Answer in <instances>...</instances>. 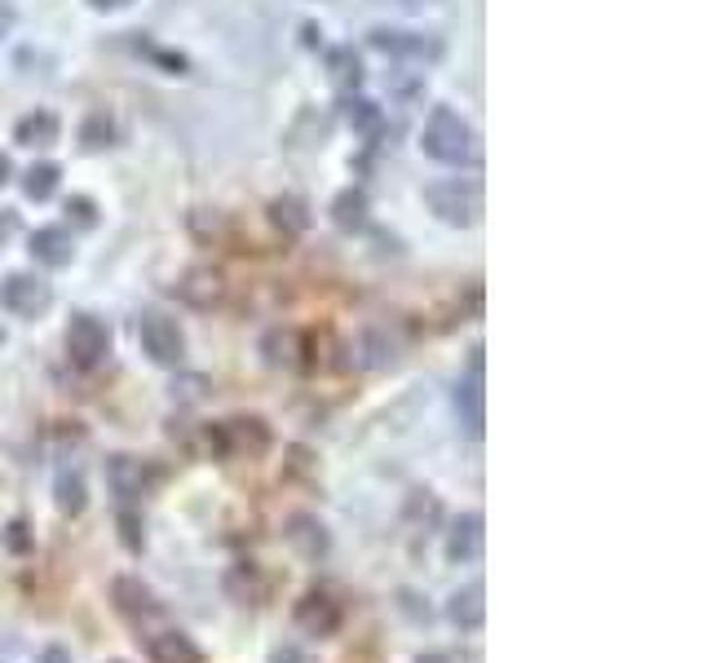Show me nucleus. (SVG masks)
<instances>
[{
    "label": "nucleus",
    "instance_id": "obj_28",
    "mask_svg": "<svg viewBox=\"0 0 707 663\" xmlns=\"http://www.w3.org/2000/svg\"><path fill=\"white\" fill-rule=\"evenodd\" d=\"M66 208H75V213H80V222H84V226H93V204H89V200H71Z\"/></svg>",
    "mask_w": 707,
    "mask_h": 663
},
{
    "label": "nucleus",
    "instance_id": "obj_10",
    "mask_svg": "<svg viewBox=\"0 0 707 663\" xmlns=\"http://www.w3.org/2000/svg\"><path fill=\"white\" fill-rule=\"evenodd\" d=\"M482 513H460L447 531V562H478L482 558Z\"/></svg>",
    "mask_w": 707,
    "mask_h": 663
},
{
    "label": "nucleus",
    "instance_id": "obj_31",
    "mask_svg": "<svg viewBox=\"0 0 707 663\" xmlns=\"http://www.w3.org/2000/svg\"><path fill=\"white\" fill-rule=\"evenodd\" d=\"M4 182H9V160L0 155V186H4Z\"/></svg>",
    "mask_w": 707,
    "mask_h": 663
},
{
    "label": "nucleus",
    "instance_id": "obj_12",
    "mask_svg": "<svg viewBox=\"0 0 707 663\" xmlns=\"http://www.w3.org/2000/svg\"><path fill=\"white\" fill-rule=\"evenodd\" d=\"M288 544L301 553V558H310V562H319L324 553H328V531H324V522L319 518H310V513H297V518H288Z\"/></svg>",
    "mask_w": 707,
    "mask_h": 663
},
{
    "label": "nucleus",
    "instance_id": "obj_32",
    "mask_svg": "<svg viewBox=\"0 0 707 663\" xmlns=\"http://www.w3.org/2000/svg\"><path fill=\"white\" fill-rule=\"evenodd\" d=\"M402 4H411V9H424V4H433V0H402Z\"/></svg>",
    "mask_w": 707,
    "mask_h": 663
},
{
    "label": "nucleus",
    "instance_id": "obj_26",
    "mask_svg": "<svg viewBox=\"0 0 707 663\" xmlns=\"http://www.w3.org/2000/svg\"><path fill=\"white\" fill-rule=\"evenodd\" d=\"M40 663H75V660H71L66 646H44V651H40Z\"/></svg>",
    "mask_w": 707,
    "mask_h": 663
},
{
    "label": "nucleus",
    "instance_id": "obj_21",
    "mask_svg": "<svg viewBox=\"0 0 707 663\" xmlns=\"http://www.w3.org/2000/svg\"><path fill=\"white\" fill-rule=\"evenodd\" d=\"M346 124H350L354 133H362V137H380L385 115H380V106H376V102H367V98H350V102H346Z\"/></svg>",
    "mask_w": 707,
    "mask_h": 663
},
{
    "label": "nucleus",
    "instance_id": "obj_6",
    "mask_svg": "<svg viewBox=\"0 0 707 663\" xmlns=\"http://www.w3.org/2000/svg\"><path fill=\"white\" fill-rule=\"evenodd\" d=\"M111 598H115V611L124 615V620H133V624H151V620H164V606H160V598L137 580V575H120L115 584H111Z\"/></svg>",
    "mask_w": 707,
    "mask_h": 663
},
{
    "label": "nucleus",
    "instance_id": "obj_17",
    "mask_svg": "<svg viewBox=\"0 0 707 663\" xmlns=\"http://www.w3.org/2000/svg\"><path fill=\"white\" fill-rule=\"evenodd\" d=\"M58 129H62L58 115L40 106V111H31V115H22V120L13 124V142H18V146H53V142H58Z\"/></svg>",
    "mask_w": 707,
    "mask_h": 663
},
{
    "label": "nucleus",
    "instance_id": "obj_22",
    "mask_svg": "<svg viewBox=\"0 0 707 663\" xmlns=\"http://www.w3.org/2000/svg\"><path fill=\"white\" fill-rule=\"evenodd\" d=\"M270 217H275V226H284L288 235H301V231L310 226V208H306V200H301V195H284V200H275V204H270Z\"/></svg>",
    "mask_w": 707,
    "mask_h": 663
},
{
    "label": "nucleus",
    "instance_id": "obj_7",
    "mask_svg": "<svg viewBox=\"0 0 707 663\" xmlns=\"http://www.w3.org/2000/svg\"><path fill=\"white\" fill-rule=\"evenodd\" d=\"M367 44L380 49V53H389V58H416V62H429V58L442 53V44H438L433 35H420V31H393V27H376V31L367 35Z\"/></svg>",
    "mask_w": 707,
    "mask_h": 663
},
{
    "label": "nucleus",
    "instance_id": "obj_2",
    "mask_svg": "<svg viewBox=\"0 0 707 663\" xmlns=\"http://www.w3.org/2000/svg\"><path fill=\"white\" fill-rule=\"evenodd\" d=\"M424 204H429V213H433L438 222H447V226H455V231L473 226V222H478V213H482V195H478V186H473V182H460V177L424 186Z\"/></svg>",
    "mask_w": 707,
    "mask_h": 663
},
{
    "label": "nucleus",
    "instance_id": "obj_16",
    "mask_svg": "<svg viewBox=\"0 0 707 663\" xmlns=\"http://www.w3.org/2000/svg\"><path fill=\"white\" fill-rule=\"evenodd\" d=\"M222 293H226V288H222V275H217V271H186L182 284H177V297L191 302V306H199V310L217 306Z\"/></svg>",
    "mask_w": 707,
    "mask_h": 663
},
{
    "label": "nucleus",
    "instance_id": "obj_3",
    "mask_svg": "<svg viewBox=\"0 0 707 663\" xmlns=\"http://www.w3.org/2000/svg\"><path fill=\"white\" fill-rule=\"evenodd\" d=\"M111 349V328L98 315H71L66 324V358L80 371H93Z\"/></svg>",
    "mask_w": 707,
    "mask_h": 663
},
{
    "label": "nucleus",
    "instance_id": "obj_20",
    "mask_svg": "<svg viewBox=\"0 0 707 663\" xmlns=\"http://www.w3.org/2000/svg\"><path fill=\"white\" fill-rule=\"evenodd\" d=\"M332 222H337V231H362L367 226V195L362 191H341L337 200H332Z\"/></svg>",
    "mask_w": 707,
    "mask_h": 663
},
{
    "label": "nucleus",
    "instance_id": "obj_29",
    "mask_svg": "<svg viewBox=\"0 0 707 663\" xmlns=\"http://www.w3.org/2000/svg\"><path fill=\"white\" fill-rule=\"evenodd\" d=\"M93 9H120V4H129V0H89Z\"/></svg>",
    "mask_w": 707,
    "mask_h": 663
},
{
    "label": "nucleus",
    "instance_id": "obj_13",
    "mask_svg": "<svg viewBox=\"0 0 707 663\" xmlns=\"http://www.w3.org/2000/svg\"><path fill=\"white\" fill-rule=\"evenodd\" d=\"M146 655H151V663H204L199 646H195L186 633H177V629L155 633V638L146 642Z\"/></svg>",
    "mask_w": 707,
    "mask_h": 663
},
{
    "label": "nucleus",
    "instance_id": "obj_5",
    "mask_svg": "<svg viewBox=\"0 0 707 663\" xmlns=\"http://www.w3.org/2000/svg\"><path fill=\"white\" fill-rule=\"evenodd\" d=\"M137 340H142V354L160 367H177L186 358V336L177 328V319H168V315H142Z\"/></svg>",
    "mask_w": 707,
    "mask_h": 663
},
{
    "label": "nucleus",
    "instance_id": "obj_15",
    "mask_svg": "<svg viewBox=\"0 0 707 663\" xmlns=\"http://www.w3.org/2000/svg\"><path fill=\"white\" fill-rule=\"evenodd\" d=\"M486 589L482 584H469V589H460L451 602H447V620L455 624V629H464V633H473V629H482V620H486Z\"/></svg>",
    "mask_w": 707,
    "mask_h": 663
},
{
    "label": "nucleus",
    "instance_id": "obj_27",
    "mask_svg": "<svg viewBox=\"0 0 707 663\" xmlns=\"http://www.w3.org/2000/svg\"><path fill=\"white\" fill-rule=\"evenodd\" d=\"M270 663H310V660H306L297 646H279V651L270 655Z\"/></svg>",
    "mask_w": 707,
    "mask_h": 663
},
{
    "label": "nucleus",
    "instance_id": "obj_24",
    "mask_svg": "<svg viewBox=\"0 0 707 663\" xmlns=\"http://www.w3.org/2000/svg\"><path fill=\"white\" fill-rule=\"evenodd\" d=\"M106 142H111V120H106V115H93V120L84 124V146L98 151V146H106Z\"/></svg>",
    "mask_w": 707,
    "mask_h": 663
},
{
    "label": "nucleus",
    "instance_id": "obj_1",
    "mask_svg": "<svg viewBox=\"0 0 707 663\" xmlns=\"http://www.w3.org/2000/svg\"><path fill=\"white\" fill-rule=\"evenodd\" d=\"M420 151L438 164H464L473 155V129L460 111L451 106H433L424 129H420Z\"/></svg>",
    "mask_w": 707,
    "mask_h": 663
},
{
    "label": "nucleus",
    "instance_id": "obj_19",
    "mask_svg": "<svg viewBox=\"0 0 707 663\" xmlns=\"http://www.w3.org/2000/svg\"><path fill=\"white\" fill-rule=\"evenodd\" d=\"M58 177H62V169H58L53 160H40V164H31V169L22 173V195L35 200V204H44V200L58 191Z\"/></svg>",
    "mask_w": 707,
    "mask_h": 663
},
{
    "label": "nucleus",
    "instance_id": "obj_8",
    "mask_svg": "<svg viewBox=\"0 0 707 663\" xmlns=\"http://www.w3.org/2000/svg\"><path fill=\"white\" fill-rule=\"evenodd\" d=\"M482 349H473V358H469V371H464V380L455 385V407H460V420H464V429L473 434V438H482V425H486V416H482Z\"/></svg>",
    "mask_w": 707,
    "mask_h": 663
},
{
    "label": "nucleus",
    "instance_id": "obj_4",
    "mask_svg": "<svg viewBox=\"0 0 707 663\" xmlns=\"http://www.w3.org/2000/svg\"><path fill=\"white\" fill-rule=\"evenodd\" d=\"M0 306L18 319H35L53 306V288L40 279V275H27V271H13L0 279Z\"/></svg>",
    "mask_w": 707,
    "mask_h": 663
},
{
    "label": "nucleus",
    "instance_id": "obj_14",
    "mask_svg": "<svg viewBox=\"0 0 707 663\" xmlns=\"http://www.w3.org/2000/svg\"><path fill=\"white\" fill-rule=\"evenodd\" d=\"M106 478H111V487H115V496H120L124 504L137 500V496H146V465L133 460V456H111Z\"/></svg>",
    "mask_w": 707,
    "mask_h": 663
},
{
    "label": "nucleus",
    "instance_id": "obj_11",
    "mask_svg": "<svg viewBox=\"0 0 707 663\" xmlns=\"http://www.w3.org/2000/svg\"><path fill=\"white\" fill-rule=\"evenodd\" d=\"M71 235L62 231V226H40L35 235H31V257L40 262V266H49V271H62V266H71Z\"/></svg>",
    "mask_w": 707,
    "mask_h": 663
},
{
    "label": "nucleus",
    "instance_id": "obj_30",
    "mask_svg": "<svg viewBox=\"0 0 707 663\" xmlns=\"http://www.w3.org/2000/svg\"><path fill=\"white\" fill-rule=\"evenodd\" d=\"M416 663H447V655H438V651H429V655H420Z\"/></svg>",
    "mask_w": 707,
    "mask_h": 663
},
{
    "label": "nucleus",
    "instance_id": "obj_18",
    "mask_svg": "<svg viewBox=\"0 0 707 663\" xmlns=\"http://www.w3.org/2000/svg\"><path fill=\"white\" fill-rule=\"evenodd\" d=\"M53 500H58V513L80 518V513H84V504H89L84 473H80V469H62V473H58V482H53Z\"/></svg>",
    "mask_w": 707,
    "mask_h": 663
},
{
    "label": "nucleus",
    "instance_id": "obj_25",
    "mask_svg": "<svg viewBox=\"0 0 707 663\" xmlns=\"http://www.w3.org/2000/svg\"><path fill=\"white\" fill-rule=\"evenodd\" d=\"M120 527H124V544H129L133 553H142V536H137V518H133L129 509L120 513Z\"/></svg>",
    "mask_w": 707,
    "mask_h": 663
},
{
    "label": "nucleus",
    "instance_id": "obj_9",
    "mask_svg": "<svg viewBox=\"0 0 707 663\" xmlns=\"http://www.w3.org/2000/svg\"><path fill=\"white\" fill-rule=\"evenodd\" d=\"M297 629L310 638H332L341 629V606L328 593H306L297 602Z\"/></svg>",
    "mask_w": 707,
    "mask_h": 663
},
{
    "label": "nucleus",
    "instance_id": "obj_33",
    "mask_svg": "<svg viewBox=\"0 0 707 663\" xmlns=\"http://www.w3.org/2000/svg\"><path fill=\"white\" fill-rule=\"evenodd\" d=\"M0 345H4V332H0Z\"/></svg>",
    "mask_w": 707,
    "mask_h": 663
},
{
    "label": "nucleus",
    "instance_id": "obj_23",
    "mask_svg": "<svg viewBox=\"0 0 707 663\" xmlns=\"http://www.w3.org/2000/svg\"><path fill=\"white\" fill-rule=\"evenodd\" d=\"M328 67H332V80L341 89H358L362 84V62L354 58V49H332L328 53Z\"/></svg>",
    "mask_w": 707,
    "mask_h": 663
}]
</instances>
